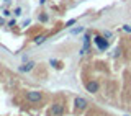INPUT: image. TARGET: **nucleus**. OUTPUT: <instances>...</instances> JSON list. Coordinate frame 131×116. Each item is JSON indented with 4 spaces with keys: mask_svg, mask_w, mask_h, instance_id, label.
<instances>
[{
    "mask_svg": "<svg viewBox=\"0 0 131 116\" xmlns=\"http://www.w3.org/2000/svg\"><path fill=\"white\" fill-rule=\"evenodd\" d=\"M75 106H77L79 110H84L85 106H87V100H85V98L77 97V98H75Z\"/></svg>",
    "mask_w": 131,
    "mask_h": 116,
    "instance_id": "3",
    "label": "nucleus"
},
{
    "mask_svg": "<svg viewBox=\"0 0 131 116\" xmlns=\"http://www.w3.org/2000/svg\"><path fill=\"white\" fill-rule=\"evenodd\" d=\"M52 113H54V114H61V113H62V106H61V105H56L54 108H52Z\"/></svg>",
    "mask_w": 131,
    "mask_h": 116,
    "instance_id": "6",
    "label": "nucleus"
},
{
    "mask_svg": "<svg viewBox=\"0 0 131 116\" xmlns=\"http://www.w3.org/2000/svg\"><path fill=\"white\" fill-rule=\"evenodd\" d=\"M33 67H35V62H28V64L21 65V67H20V70H21V72H28V70H31Z\"/></svg>",
    "mask_w": 131,
    "mask_h": 116,
    "instance_id": "5",
    "label": "nucleus"
},
{
    "mask_svg": "<svg viewBox=\"0 0 131 116\" xmlns=\"http://www.w3.org/2000/svg\"><path fill=\"white\" fill-rule=\"evenodd\" d=\"M95 43H97V46L100 49H106V46H108V43H106L102 36H95Z\"/></svg>",
    "mask_w": 131,
    "mask_h": 116,
    "instance_id": "2",
    "label": "nucleus"
},
{
    "mask_svg": "<svg viewBox=\"0 0 131 116\" xmlns=\"http://www.w3.org/2000/svg\"><path fill=\"white\" fill-rule=\"evenodd\" d=\"M84 31V28H75V30H72L71 31V34H79V33Z\"/></svg>",
    "mask_w": 131,
    "mask_h": 116,
    "instance_id": "7",
    "label": "nucleus"
},
{
    "mask_svg": "<svg viewBox=\"0 0 131 116\" xmlns=\"http://www.w3.org/2000/svg\"><path fill=\"white\" fill-rule=\"evenodd\" d=\"M15 15H21V8H16V10H15Z\"/></svg>",
    "mask_w": 131,
    "mask_h": 116,
    "instance_id": "9",
    "label": "nucleus"
},
{
    "mask_svg": "<svg viewBox=\"0 0 131 116\" xmlns=\"http://www.w3.org/2000/svg\"><path fill=\"white\" fill-rule=\"evenodd\" d=\"M87 90L90 93H95L98 90V84H97V82H89V84H87Z\"/></svg>",
    "mask_w": 131,
    "mask_h": 116,
    "instance_id": "4",
    "label": "nucleus"
},
{
    "mask_svg": "<svg viewBox=\"0 0 131 116\" xmlns=\"http://www.w3.org/2000/svg\"><path fill=\"white\" fill-rule=\"evenodd\" d=\"M5 2H8V0H5Z\"/></svg>",
    "mask_w": 131,
    "mask_h": 116,
    "instance_id": "10",
    "label": "nucleus"
},
{
    "mask_svg": "<svg viewBox=\"0 0 131 116\" xmlns=\"http://www.w3.org/2000/svg\"><path fill=\"white\" fill-rule=\"evenodd\" d=\"M26 97H28L30 101H35V103H38V101L43 100V93H41V92H28Z\"/></svg>",
    "mask_w": 131,
    "mask_h": 116,
    "instance_id": "1",
    "label": "nucleus"
},
{
    "mask_svg": "<svg viewBox=\"0 0 131 116\" xmlns=\"http://www.w3.org/2000/svg\"><path fill=\"white\" fill-rule=\"evenodd\" d=\"M123 30H125V31H128V33H131V28L128 26V25H125V26H123Z\"/></svg>",
    "mask_w": 131,
    "mask_h": 116,
    "instance_id": "8",
    "label": "nucleus"
}]
</instances>
